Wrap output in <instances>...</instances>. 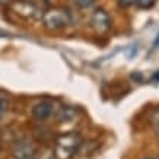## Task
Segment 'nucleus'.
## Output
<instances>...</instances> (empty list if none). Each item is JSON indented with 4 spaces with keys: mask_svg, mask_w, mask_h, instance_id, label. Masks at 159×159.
Masks as SVG:
<instances>
[{
    "mask_svg": "<svg viewBox=\"0 0 159 159\" xmlns=\"http://www.w3.org/2000/svg\"><path fill=\"white\" fill-rule=\"evenodd\" d=\"M82 146V137L79 133H66L61 134L56 140V149L54 153L57 156V159H72L73 155Z\"/></svg>",
    "mask_w": 159,
    "mask_h": 159,
    "instance_id": "nucleus-1",
    "label": "nucleus"
},
{
    "mask_svg": "<svg viewBox=\"0 0 159 159\" xmlns=\"http://www.w3.org/2000/svg\"><path fill=\"white\" fill-rule=\"evenodd\" d=\"M44 26L50 31H58V29L67 28L72 24V15L64 7H51L47 9L41 15Z\"/></svg>",
    "mask_w": 159,
    "mask_h": 159,
    "instance_id": "nucleus-2",
    "label": "nucleus"
},
{
    "mask_svg": "<svg viewBox=\"0 0 159 159\" xmlns=\"http://www.w3.org/2000/svg\"><path fill=\"white\" fill-rule=\"evenodd\" d=\"M9 7L18 16L24 18V19H37V18H41V10L38 9V6L31 3V2H26V0L10 2Z\"/></svg>",
    "mask_w": 159,
    "mask_h": 159,
    "instance_id": "nucleus-3",
    "label": "nucleus"
},
{
    "mask_svg": "<svg viewBox=\"0 0 159 159\" xmlns=\"http://www.w3.org/2000/svg\"><path fill=\"white\" fill-rule=\"evenodd\" d=\"M91 26L98 34H105L111 28V18L104 9H97L91 16Z\"/></svg>",
    "mask_w": 159,
    "mask_h": 159,
    "instance_id": "nucleus-4",
    "label": "nucleus"
},
{
    "mask_svg": "<svg viewBox=\"0 0 159 159\" xmlns=\"http://www.w3.org/2000/svg\"><path fill=\"white\" fill-rule=\"evenodd\" d=\"M15 159H37V150L34 145L26 140H19L16 142L12 150Z\"/></svg>",
    "mask_w": 159,
    "mask_h": 159,
    "instance_id": "nucleus-5",
    "label": "nucleus"
},
{
    "mask_svg": "<svg viewBox=\"0 0 159 159\" xmlns=\"http://www.w3.org/2000/svg\"><path fill=\"white\" fill-rule=\"evenodd\" d=\"M54 112V104L51 101H41L35 104L32 108V117L38 121H45L53 116Z\"/></svg>",
    "mask_w": 159,
    "mask_h": 159,
    "instance_id": "nucleus-6",
    "label": "nucleus"
},
{
    "mask_svg": "<svg viewBox=\"0 0 159 159\" xmlns=\"http://www.w3.org/2000/svg\"><path fill=\"white\" fill-rule=\"evenodd\" d=\"M156 0H120V5L124 6V7H129V6H137V7H142V9H149L155 5Z\"/></svg>",
    "mask_w": 159,
    "mask_h": 159,
    "instance_id": "nucleus-7",
    "label": "nucleus"
},
{
    "mask_svg": "<svg viewBox=\"0 0 159 159\" xmlns=\"http://www.w3.org/2000/svg\"><path fill=\"white\" fill-rule=\"evenodd\" d=\"M149 123L159 136V107H155L149 111Z\"/></svg>",
    "mask_w": 159,
    "mask_h": 159,
    "instance_id": "nucleus-8",
    "label": "nucleus"
},
{
    "mask_svg": "<svg viewBox=\"0 0 159 159\" xmlns=\"http://www.w3.org/2000/svg\"><path fill=\"white\" fill-rule=\"evenodd\" d=\"M97 0H75V5L79 6L80 9H89L91 6L95 5Z\"/></svg>",
    "mask_w": 159,
    "mask_h": 159,
    "instance_id": "nucleus-9",
    "label": "nucleus"
},
{
    "mask_svg": "<svg viewBox=\"0 0 159 159\" xmlns=\"http://www.w3.org/2000/svg\"><path fill=\"white\" fill-rule=\"evenodd\" d=\"M12 0H0V6H9Z\"/></svg>",
    "mask_w": 159,
    "mask_h": 159,
    "instance_id": "nucleus-10",
    "label": "nucleus"
},
{
    "mask_svg": "<svg viewBox=\"0 0 159 159\" xmlns=\"http://www.w3.org/2000/svg\"><path fill=\"white\" fill-rule=\"evenodd\" d=\"M3 110H5V101H2V99H0V112H2Z\"/></svg>",
    "mask_w": 159,
    "mask_h": 159,
    "instance_id": "nucleus-11",
    "label": "nucleus"
},
{
    "mask_svg": "<svg viewBox=\"0 0 159 159\" xmlns=\"http://www.w3.org/2000/svg\"><path fill=\"white\" fill-rule=\"evenodd\" d=\"M7 32H5V31H2V29H0V37H2V38H5V37H7Z\"/></svg>",
    "mask_w": 159,
    "mask_h": 159,
    "instance_id": "nucleus-12",
    "label": "nucleus"
},
{
    "mask_svg": "<svg viewBox=\"0 0 159 159\" xmlns=\"http://www.w3.org/2000/svg\"><path fill=\"white\" fill-rule=\"evenodd\" d=\"M146 159H152V158H146Z\"/></svg>",
    "mask_w": 159,
    "mask_h": 159,
    "instance_id": "nucleus-13",
    "label": "nucleus"
}]
</instances>
